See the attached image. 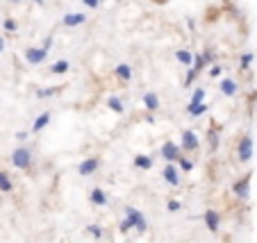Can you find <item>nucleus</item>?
Returning <instances> with one entry per match:
<instances>
[{
	"mask_svg": "<svg viewBox=\"0 0 257 243\" xmlns=\"http://www.w3.org/2000/svg\"><path fill=\"white\" fill-rule=\"evenodd\" d=\"M137 230L139 234H146V230H148V220H146V216L139 209L134 207H126V218L121 220L119 225V232L121 234H128V232Z\"/></svg>",
	"mask_w": 257,
	"mask_h": 243,
	"instance_id": "f257e3e1",
	"label": "nucleus"
},
{
	"mask_svg": "<svg viewBox=\"0 0 257 243\" xmlns=\"http://www.w3.org/2000/svg\"><path fill=\"white\" fill-rule=\"evenodd\" d=\"M253 154H255V141H253L251 134H244L239 139V143H237V159L241 164H248L253 159Z\"/></svg>",
	"mask_w": 257,
	"mask_h": 243,
	"instance_id": "f03ea898",
	"label": "nucleus"
},
{
	"mask_svg": "<svg viewBox=\"0 0 257 243\" xmlns=\"http://www.w3.org/2000/svg\"><path fill=\"white\" fill-rule=\"evenodd\" d=\"M12 164L16 168H21V171H28L32 166V150L25 148V146H18L12 152Z\"/></svg>",
	"mask_w": 257,
	"mask_h": 243,
	"instance_id": "7ed1b4c3",
	"label": "nucleus"
},
{
	"mask_svg": "<svg viewBox=\"0 0 257 243\" xmlns=\"http://www.w3.org/2000/svg\"><path fill=\"white\" fill-rule=\"evenodd\" d=\"M251 178H253V173H246L244 178H239L232 184V193L239 200H248V196H251Z\"/></svg>",
	"mask_w": 257,
	"mask_h": 243,
	"instance_id": "20e7f679",
	"label": "nucleus"
},
{
	"mask_svg": "<svg viewBox=\"0 0 257 243\" xmlns=\"http://www.w3.org/2000/svg\"><path fill=\"white\" fill-rule=\"evenodd\" d=\"M180 148L182 152H196L200 148V141H198L196 132L193 130H182V137H180Z\"/></svg>",
	"mask_w": 257,
	"mask_h": 243,
	"instance_id": "39448f33",
	"label": "nucleus"
},
{
	"mask_svg": "<svg viewBox=\"0 0 257 243\" xmlns=\"http://www.w3.org/2000/svg\"><path fill=\"white\" fill-rule=\"evenodd\" d=\"M161 157H164L166 164H175V161L182 157V148H180L175 141H164V146H161Z\"/></svg>",
	"mask_w": 257,
	"mask_h": 243,
	"instance_id": "423d86ee",
	"label": "nucleus"
},
{
	"mask_svg": "<svg viewBox=\"0 0 257 243\" xmlns=\"http://www.w3.org/2000/svg\"><path fill=\"white\" fill-rule=\"evenodd\" d=\"M100 168V159L98 157H87V159L82 161L78 166V173L82 175V178H89V175H94V173Z\"/></svg>",
	"mask_w": 257,
	"mask_h": 243,
	"instance_id": "0eeeda50",
	"label": "nucleus"
},
{
	"mask_svg": "<svg viewBox=\"0 0 257 243\" xmlns=\"http://www.w3.org/2000/svg\"><path fill=\"white\" fill-rule=\"evenodd\" d=\"M203 220H205V225H207V230L212 232V234H216V232H219V227H221V216H219V212H216V209H207V212H205V216H203Z\"/></svg>",
	"mask_w": 257,
	"mask_h": 243,
	"instance_id": "6e6552de",
	"label": "nucleus"
},
{
	"mask_svg": "<svg viewBox=\"0 0 257 243\" xmlns=\"http://www.w3.org/2000/svg\"><path fill=\"white\" fill-rule=\"evenodd\" d=\"M46 57H48V50H46V48H28V50H25V61H28V64H41Z\"/></svg>",
	"mask_w": 257,
	"mask_h": 243,
	"instance_id": "1a4fd4ad",
	"label": "nucleus"
},
{
	"mask_svg": "<svg viewBox=\"0 0 257 243\" xmlns=\"http://www.w3.org/2000/svg\"><path fill=\"white\" fill-rule=\"evenodd\" d=\"M161 178L171 186H180V173H178V166H173V164H166V166L161 168Z\"/></svg>",
	"mask_w": 257,
	"mask_h": 243,
	"instance_id": "9d476101",
	"label": "nucleus"
},
{
	"mask_svg": "<svg viewBox=\"0 0 257 243\" xmlns=\"http://www.w3.org/2000/svg\"><path fill=\"white\" fill-rule=\"evenodd\" d=\"M89 200H91V205H96V207H105V205H107V193L96 186V189H91Z\"/></svg>",
	"mask_w": 257,
	"mask_h": 243,
	"instance_id": "9b49d317",
	"label": "nucleus"
},
{
	"mask_svg": "<svg viewBox=\"0 0 257 243\" xmlns=\"http://www.w3.org/2000/svg\"><path fill=\"white\" fill-rule=\"evenodd\" d=\"M237 91H239L237 82L230 80V77H223V80H221V93L227 95V98H232V95H237Z\"/></svg>",
	"mask_w": 257,
	"mask_h": 243,
	"instance_id": "f8f14e48",
	"label": "nucleus"
},
{
	"mask_svg": "<svg viewBox=\"0 0 257 243\" xmlns=\"http://www.w3.org/2000/svg\"><path fill=\"white\" fill-rule=\"evenodd\" d=\"M132 164H134V168H139V171H150V168H153V157H148V154H137Z\"/></svg>",
	"mask_w": 257,
	"mask_h": 243,
	"instance_id": "ddd939ff",
	"label": "nucleus"
},
{
	"mask_svg": "<svg viewBox=\"0 0 257 243\" xmlns=\"http://www.w3.org/2000/svg\"><path fill=\"white\" fill-rule=\"evenodd\" d=\"M144 105L148 112H157V109H160V98H157V93H153V91L144 93Z\"/></svg>",
	"mask_w": 257,
	"mask_h": 243,
	"instance_id": "4468645a",
	"label": "nucleus"
},
{
	"mask_svg": "<svg viewBox=\"0 0 257 243\" xmlns=\"http://www.w3.org/2000/svg\"><path fill=\"white\" fill-rule=\"evenodd\" d=\"M84 21H87V16H84V14H66L64 16V25L66 28H75V25H82Z\"/></svg>",
	"mask_w": 257,
	"mask_h": 243,
	"instance_id": "2eb2a0df",
	"label": "nucleus"
},
{
	"mask_svg": "<svg viewBox=\"0 0 257 243\" xmlns=\"http://www.w3.org/2000/svg\"><path fill=\"white\" fill-rule=\"evenodd\" d=\"M48 123H50V114L43 112L41 116H36V119H34V123H32V132H41Z\"/></svg>",
	"mask_w": 257,
	"mask_h": 243,
	"instance_id": "dca6fc26",
	"label": "nucleus"
},
{
	"mask_svg": "<svg viewBox=\"0 0 257 243\" xmlns=\"http://www.w3.org/2000/svg\"><path fill=\"white\" fill-rule=\"evenodd\" d=\"M219 130H214V127H209V132H207V143H209V152H216L219 150Z\"/></svg>",
	"mask_w": 257,
	"mask_h": 243,
	"instance_id": "f3484780",
	"label": "nucleus"
},
{
	"mask_svg": "<svg viewBox=\"0 0 257 243\" xmlns=\"http://www.w3.org/2000/svg\"><path fill=\"white\" fill-rule=\"evenodd\" d=\"M12 189H14L12 178H9L5 171H0V191H2V193H9Z\"/></svg>",
	"mask_w": 257,
	"mask_h": 243,
	"instance_id": "a211bd4d",
	"label": "nucleus"
},
{
	"mask_svg": "<svg viewBox=\"0 0 257 243\" xmlns=\"http://www.w3.org/2000/svg\"><path fill=\"white\" fill-rule=\"evenodd\" d=\"M175 60H178L180 64H185V66H192L193 64V55L189 53V50H185V48H182V50H178V53H175Z\"/></svg>",
	"mask_w": 257,
	"mask_h": 243,
	"instance_id": "6ab92c4d",
	"label": "nucleus"
},
{
	"mask_svg": "<svg viewBox=\"0 0 257 243\" xmlns=\"http://www.w3.org/2000/svg\"><path fill=\"white\" fill-rule=\"evenodd\" d=\"M187 112H189V116L198 119V116H203V114L207 112V105H205V102H200V105H187Z\"/></svg>",
	"mask_w": 257,
	"mask_h": 243,
	"instance_id": "aec40b11",
	"label": "nucleus"
},
{
	"mask_svg": "<svg viewBox=\"0 0 257 243\" xmlns=\"http://www.w3.org/2000/svg\"><path fill=\"white\" fill-rule=\"evenodd\" d=\"M107 107L112 109V112H116V114H123V102H121L116 95H109V98H107Z\"/></svg>",
	"mask_w": 257,
	"mask_h": 243,
	"instance_id": "412c9836",
	"label": "nucleus"
},
{
	"mask_svg": "<svg viewBox=\"0 0 257 243\" xmlns=\"http://www.w3.org/2000/svg\"><path fill=\"white\" fill-rule=\"evenodd\" d=\"M114 73H116V75H119L121 80H130V77H132V68H130L128 64H119Z\"/></svg>",
	"mask_w": 257,
	"mask_h": 243,
	"instance_id": "4be33fe9",
	"label": "nucleus"
},
{
	"mask_svg": "<svg viewBox=\"0 0 257 243\" xmlns=\"http://www.w3.org/2000/svg\"><path fill=\"white\" fill-rule=\"evenodd\" d=\"M193 166H196V164H193L192 159H187L185 154H182V157L178 159V168H182L185 173H192V171H193Z\"/></svg>",
	"mask_w": 257,
	"mask_h": 243,
	"instance_id": "5701e85b",
	"label": "nucleus"
},
{
	"mask_svg": "<svg viewBox=\"0 0 257 243\" xmlns=\"http://www.w3.org/2000/svg\"><path fill=\"white\" fill-rule=\"evenodd\" d=\"M50 71H53L55 75H62V73H66V71H68V61H66V60L55 61V64H53V68H50Z\"/></svg>",
	"mask_w": 257,
	"mask_h": 243,
	"instance_id": "b1692460",
	"label": "nucleus"
},
{
	"mask_svg": "<svg viewBox=\"0 0 257 243\" xmlns=\"http://www.w3.org/2000/svg\"><path fill=\"white\" fill-rule=\"evenodd\" d=\"M200 102H205V89L203 87H198V89L193 91L192 102H189V105H200Z\"/></svg>",
	"mask_w": 257,
	"mask_h": 243,
	"instance_id": "393cba45",
	"label": "nucleus"
},
{
	"mask_svg": "<svg viewBox=\"0 0 257 243\" xmlns=\"http://www.w3.org/2000/svg\"><path fill=\"white\" fill-rule=\"evenodd\" d=\"M57 93V89H55V87H48V89H36V98H50V95H55Z\"/></svg>",
	"mask_w": 257,
	"mask_h": 243,
	"instance_id": "a878e982",
	"label": "nucleus"
},
{
	"mask_svg": "<svg viewBox=\"0 0 257 243\" xmlns=\"http://www.w3.org/2000/svg\"><path fill=\"white\" fill-rule=\"evenodd\" d=\"M87 232H89L94 239H102V227L100 225H89L87 227Z\"/></svg>",
	"mask_w": 257,
	"mask_h": 243,
	"instance_id": "bb28decb",
	"label": "nucleus"
},
{
	"mask_svg": "<svg viewBox=\"0 0 257 243\" xmlns=\"http://www.w3.org/2000/svg\"><path fill=\"white\" fill-rule=\"evenodd\" d=\"M166 207H168V212H180V209H182V202H180V200H175V198H171Z\"/></svg>",
	"mask_w": 257,
	"mask_h": 243,
	"instance_id": "cd10ccee",
	"label": "nucleus"
},
{
	"mask_svg": "<svg viewBox=\"0 0 257 243\" xmlns=\"http://www.w3.org/2000/svg\"><path fill=\"white\" fill-rule=\"evenodd\" d=\"M255 60V55L253 53H246V55H241V68H246V66H251V61Z\"/></svg>",
	"mask_w": 257,
	"mask_h": 243,
	"instance_id": "c85d7f7f",
	"label": "nucleus"
},
{
	"mask_svg": "<svg viewBox=\"0 0 257 243\" xmlns=\"http://www.w3.org/2000/svg\"><path fill=\"white\" fill-rule=\"evenodd\" d=\"M196 75H198V71H193V68H192V71H189V73H187V80H185V87H189V84H192V82H193V80H196Z\"/></svg>",
	"mask_w": 257,
	"mask_h": 243,
	"instance_id": "c756f323",
	"label": "nucleus"
},
{
	"mask_svg": "<svg viewBox=\"0 0 257 243\" xmlns=\"http://www.w3.org/2000/svg\"><path fill=\"white\" fill-rule=\"evenodd\" d=\"M5 30H7V32H14V30H16V21H14V18H7V21H5Z\"/></svg>",
	"mask_w": 257,
	"mask_h": 243,
	"instance_id": "7c9ffc66",
	"label": "nucleus"
},
{
	"mask_svg": "<svg viewBox=\"0 0 257 243\" xmlns=\"http://www.w3.org/2000/svg\"><path fill=\"white\" fill-rule=\"evenodd\" d=\"M221 73H223V68L219 64H214V66H212V71H209V77H219Z\"/></svg>",
	"mask_w": 257,
	"mask_h": 243,
	"instance_id": "2f4dec72",
	"label": "nucleus"
},
{
	"mask_svg": "<svg viewBox=\"0 0 257 243\" xmlns=\"http://www.w3.org/2000/svg\"><path fill=\"white\" fill-rule=\"evenodd\" d=\"M82 2H84L87 7H91V9H96V7L100 5V0H82Z\"/></svg>",
	"mask_w": 257,
	"mask_h": 243,
	"instance_id": "473e14b6",
	"label": "nucleus"
},
{
	"mask_svg": "<svg viewBox=\"0 0 257 243\" xmlns=\"http://www.w3.org/2000/svg\"><path fill=\"white\" fill-rule=\"evenodd\" d=\"M50 46H53V36H46V41H43L41 48H46V50H50Z\"/></svg>",
	"mask_w": 257,
	"mask_h": 243,
	"instance_id": "72a5a7b5",
	"label": "nucleus"
},
{
	"mask_svg": "<svg viewBox=\"0 0 257 243\" xmlns=\"http://www.w3.org/2000/svg\"><path fill=\"white\" fill-rule=\"evenodd\" d=\"M16 139L18 141H25V139H28V132H16Z\"/></svg>",
	"mask_w": 257,
	"mask_h": 243,
	"instance_id": "f704fd0d",
	"label": "nucleus"
},
{
	"mask_svg": "<svg viewBox=\"0 0 257 243\" xmlns=\"http://www.w3.org/2000/svg\"><path fill=\"white\" fill-rule=\"evenodd\" d=\"M2 48H5V39L0 36V53H2Z\"/></svg>",
	"mask_w": 257,
	"mask_h": 243,
	"instance_id": "c9c22d12",
	"label": "nucleus"
},
{
	"mask_svg": "<svg viewBox=\"0 0 257 243\" xmlns=\"http://www.w3.org/2000/svg\"><path fill=\"white\" fill-rule=\"evenodd\" d=\"M32 2H36V5H43V0H32Z\"/></svg>",
	"mask_w": 257,
	"mask_h": 243,
	"instance_id": "e433bc0d",
	"label": "nucleus"
},
{
	"mask_svg": "<svg viewBox=\"0 0 257 243\" xmlns=\"http://www.w3.org/2000/svg\"><path fill=\"white\" fill-rule=\"evenodd\" d=\"M100 2H102V0H100Z\"/></svg>",
	"mask_w": 257,
	"mask_h": 243,
	"instance_id": "4c0bfd02",
	"label": "nucleus"
}]
</instances>
